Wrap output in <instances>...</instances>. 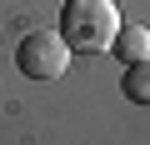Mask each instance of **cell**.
I'll use <instances>...</instances> for the list:
<instances>
[{"label": "cell", "instance_id": "obj_3", "mask_svg": "<svg viewBox=\"0 0 150 145\" xmlns=\"http://www.w3.org/2000/svg\"><path fill=\"white\" fill-rule=\"evenodd\" d=\"M120 90H125V100H130V105L150 110V55L125 65V75H120Z\"/></svg>", "mask_w": 150, "mask_h": 145}, {"label": "cell", "instance_id": "obj_2", "mask_svg": "<svg viewBox=\"0 0 150 145\" xmlns=\"http://www.w3.org/2000/svg\"><path fill=\"white\" fill-rule=\"evenodd\" d=\"M70 40L60 30H30L20 45H15V65H20V75L30 80H60L65 70H70Z\"/></svg>", "mask_w": 150, "mask_h": 145}, {"label": "cell", "instance_id": "obj_4", "mask_svg": "<svg viewBox=\"0 0 150 145\" xmlns=\"http://www.w3.org/2000/svg\"><path fill=\"white\" fill-rule=\"evenodd\" d=\"M110 55L125 60V65H130V60H145V55H150V30H145V25H120Z\"/></svg>", "mask_w": 150, "mask_h": 145}, {"label": "cell", "instance_id": "obj_1", "mask_svg": "<svg viewBox=\"0 0 150 145\" xmlns=\"http://www.w3.org/2000/svg\"><path fill=\"white\" fill-rule=\"evenodd\" d=\"M120 30V5L115 0H65L60 5V35L70 40L75 55H105Z\"/></svg>", "mask_w": 150, "mask_h": 145}]
</instances>
